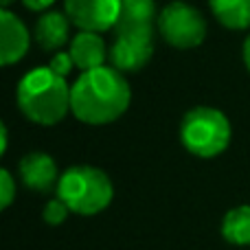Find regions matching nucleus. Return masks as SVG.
Masks as SVG:
<instances>
[{
    "label": "nucleus",
    "mask_w": 250,
    "mask_h": 250,
    "mask_svg": "<svg viewBox=\"0 0 250 250\" xmlns=\"http://www.w3.org/2000/svg\"><path fill=\"white\" fill-rule=\"evenodd\" d=\"M132 101L127 79L114 66L82 73L70 90V112L88 125H108L123 117Z\"/></svg>",
    "instance_id": "obj_1"
},
{
    "label": "nucleus",
    "mask_w": 250,
    "mask_h": 250,
    "mask_svg": "<svg viewBox=\"0 0 250 250\" xmlns=\"http://www.w3.org/2000/svg\"><path fill=\"white\" fill-rule=\"evenodd\" d=\"M70 90L66 77L53 73L48 66L29 70L18 83V105L29 121L55 125L70 110Z\"/></svg>",
    "instance_id": "obj_2"
},
{
    "label": "nucleus",
    "mask_w": 250,
    "mask_h": 250,
    "mask_svg": "<svg viewBox=\"0 0 250 250\" xmlns=\"http://www.w3.org/2000/svg\"><path fill=\"white\" fill-rule=\"evenodd\" d=\"M55 193L66 202L70 213L90 217L110 207L114 189L105 171L88 165H77L60 176Z\"/></svg>",
    "instance_id": "obj_3"
},
{
    "label": "nucleus",
    "mask_w": 250,
    "mask_h": 250,
    "mask_svg": "<svg viewBox=\"0 0 250 250\" xmlns=\"http://www.w3.org/2000/svg\"><path fill=\"white\" fill-rule=\"evenodd\" d=\"M180 141L198 158L220 156L230 143V121L217 108L198 105L182 119Z\"/></svg>",
    "instance_id": "obj_4"
},
{
    "label": "nucleus",
    "mask_w": 250,
    "mask_h": 250,
    "mask_svg": "<svg viewBox=\"0 0 250 250\" xmlns=\"http://www.w3.org/2000/svg\"><path fill=\"white\" fill-rule=\"evenodd\" d=\"M158 31L167 44L176 48H195L207 38V20L185 0L165 4L158 13Z\"/></svg>",
    "instance_id": "obj_5"
},
{
    "label": "nucleus",
    "mask_w": 250,
    "mask_h": 250,
    "mask_svg": "<svg viewBox=\"0 0 250 250\" xmlns=\"http://www.w3.org/2000/svg\"><path fill=\"white\" fill-rule=\"evenodd\" d=\"M110 62L121 73H138L154 53V24H119Z\"/></svg>",
    "instance_id": "obj_6"
},
{
    "label": "nucleus",
    "mask_w": 250,
    "mask_h": 250,
    "mask_svg": "<svg viewBox=\"0 0 250 250\" xmlns=\"http://www.w3.org/2000/svg\"><path fill=\"white\" fill-rule=\"evenodd\" d=\"M64 13L82 31L104 33L119 24L121 0H66Z\"/></svg>",
    "instance_id": "obj_7"
},
{
    "label": "nucleus",
    "mask_w": 250,
    "mask_h": 250,
    "mask_svg": "<svg viewBox=\"0 0 250 250\" xmlns=\"http://www.w3.org/2000/svg\"><path fill=\"white\" fill-rule=\"evenodd\" d=\"M29 31L24 22L9 9L0 11V64H18L29 51Z\"/></svg>",
    "instance_id": "obj_8"
},
{
    "label": "nucleus",
    "mask_w": 250,
    "mask_h": 250,
    "mask_svg": "<svg viewBox=\"0 0 250 250\" xmlns=\"http://www.w3.org/2000/svg\"><path fill=\"white\" fill-rule=\"evenodd\" d=\"M20 178L31 191H38V193H48L57 189V182H60L55 160L44 151H31L20 160Z\"/></svg>",
    "instance_id": "obj_9"
},
{
    "label": "nucleus",
    "mask_w": 250,
    "mask_h": 250,
    "mask_svg": "<svg viewBox=\"0 0 250 250\" xmlns=\"http://www.w3.org/2000/svg\"><path fill=\"white\" fill-rule=\"evenodd\" d=\"M70 55H73L75 68L86 73V70L105 66L108 48H105V42L99 33L82 31V33H77L73 38V42H70Z\"/></svg>",
    "instance_id": "obj_10"
},
{
    "label": "nucleus",
    "mask_w": 250,
    "mask_h": 250,
    "mask_svg": "<svg viewBox=\"0 0 250 250\" xmlns=\"http://www.w3.org/2000/svg\"><path fill=\"white\" fill-rule=\"evenodd\" d=\"M70 18L62 11H46L35 24V42L44 51H57L68 42L70 35Z\"/></svg>",
    "instance_id": "obj_11"
},
{
    "label": "nucleus",
    "mask_w": 250,
    "mask_h": 250,
    "mask_svg": "<svg viewBox=\"0 0 250 250\" xmlns=\"http://www.w3.org/2000/svg\"><path fill=\"white\" fill-rule=\"evenodd\" d=\"M215 20L222 26L242 31L250 26V0H208Z\"/></svg>",
    "instance_id": "obj_12"
},
{
    "label": "nucleus",
    "mask_w": 250,
    "mask_h": 250,
    "mask_svg": "<svg viewBox=\"0 0 250 250\" xmlns=\"http://www.w3.org/2000/svg\"><path fill=\"white\" fill-rule=\"evenodd\" d=\"M222 237L235 246L250 244V207H235L222 220Z\"/></svg>",
    "instance_id": "obj_13"
},
{
    "label": "nucleus",
    "mask_w": 250,
    "mask_h": 250,
    "mask_svg": "<svg viewBox=\"0 0 250 250\" xmlns=\"http://www.w3.org/2000/svg\"><path fill=\"white\" fill-rule=\"evenodd\" d=\"M154 20H156L154 0H121L119 24H154Z\"/></svg>",
    "instance_id": "obj_14"
},
{
    "label": "nucleus",
    "mask_w": 250,
    "mask_h": 250,
    "mask_svg": "<svg viewBox=\"0 0 250 250\" xmlns=\"http://www.w3.org/2000/svg\"><path fill=\"white\" fill-rule=\"evenodd\" d=\"M70 208L66 207V202L62 198H53L46 202V207H44V222L51 226H57L62 224V222L68 217Z\"/></svg>",
    "instance_id": "obj_15"
},
{
    "label": "nucleus",
    "mask_w": 250,
    "mask_h": 250,
    "mask_svg": "<svg viewBox=\"0 0 250 250\" xmlns=\"http://www.w3.org/2000/svg\"><path fill=\"white\" fill-rule=\"evenodd\" d=\"M16 198V182L7 169L0 171V208H9V204Z\"/></svg>",
    "instance_id": "obj_16"
},
{
    "label": "nucleus",
    "mask_w": 250,
    "mask_h": 250,
    "mask_svg": "<svg viewBox=\"0 0 250 250\" xmlns=\"http://www.w3.org/2000/svg\"><path fill=\"white\" fill-rule=\"evenodd\" d=\"M48 68H51L53 73H57V75H62V77H66V75H68L70 70L75 68L73 55H70V53H64V51H57L55 55L51 57V62H48Z\"/></svg>",
    "instance_id": "obj_17"
},
{
    "label": "nucleus",
    "mask_w": 250,
    "mask_h": 250,
    "mask_svg": "<svg viewBox=\"0 0 250 250\" xmlns=\"http://www.w3.org/2000/svg\"><path fill=\"white\" fill-rule=\"evenodd\" d=\"M22 2H24V7L31 9V11H44V9L53 7L55 0H22Z\"/></svg>",
    "instance_id": "obj_18"
},
{
    "label": "nucleus",
    "mask_w": 250,
    "mask_h": 250,
    "mask_svg": "<svg viewBox=\"0 0 250 250\" xmlns=\"http://www.w3.org/2000/svg\"><path fill=\"white\" fill-rule=\"evenodd\" d=\"M244 64L250 70V35L246 38V42H244Z\"/></svg>",
    "instance_id": "obj_19"
},
{
    "label": "nucleus",
    "mask_w": 250,
    "mask_h": 250,
    "mask_svg": "<svg viewBox=\"0 0 250 250\" xmlns=\"http://www.w3.org/2000/svg\"><path fill=\"white\" fill-rule=\"evenodd\" d=\"M0 129H2V143H0V151L4 154V151H7V125H2Z\"/></svg>",
    "instance_id": "obj_20"
},
{
    "label": "nucleus",
    "mask_w": 250,
    "mask_h": 250,
    "mask_svg": "<svg viewBox=\"0 0 250 250\" xmlns=\"http://www.w3.org/2000/svg\"><path fill=\"white\" fill-rule=\"evenodd\" d=\"M11 2H13V0H0V4H2V9H7Z\"/></svg>",
    "instance_id": "obj_21"
}]
</instances>
